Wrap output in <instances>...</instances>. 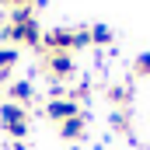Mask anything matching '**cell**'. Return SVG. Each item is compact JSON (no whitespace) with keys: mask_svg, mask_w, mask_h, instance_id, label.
Here are the masks:
<instances>
[{"mask_svg":"<svg viewBox=\"0 0 150 150\" xmlns=\"http://www.w3.org/2000/svg\"><path fill=\"white\" fill-rule=\"evenodd\" d=\"M4 4H14V7H32L35 0H4Z\"/></svg>","mask_w":150,"mask_h":150,"instance_id":"10","label":"cell"},{"mask_svg":"<svg viewBox=\"0 0 150 150\" xmlns=\"http://www.w3.org/2000/svg\"><path fill=\"white\" fill-rule=\"evenodd\" d=\"M80 133H84V119H80V115H77V119H67V122H59V136H63V140H77Z\"/></svg>","mask_w":150,"mask_h":150,"instance_id":"5","label":"cell"},{"mask_svg":"<svg viewBox=\"0 0 150 150\" xmlns=\"http://www.w3.org/2000/svg\"><path fill=\"white\" fill-rule=\"evenodd\" d=\"M14 63H18V49L14 45H0V74H11Z\"/></svg>","mask_w":150,"mask_h":150,"instance_id":"6","label":"cell"},{"mask_svg":"<svg viewBox=\"0 0 150 150\" xmlns=\"http://www.w3.org/2000/svg\"><path fill=\"white\" fill-rule=\"evenodd\" d=\"M108 94H112L115 101H126V94H129V91H122V87H112V91H108Z\"/></svg>","mask_w":150,"mask_h":150,"instance_id":"9","label":"cell"},{"mask_svg":"<svg viewBox=\"0 0 150 150\" xmlns=\"http://www.w3.org/2000/svg\"><path fill=\"white\" fill-rule=\"evenodd\" d=\"M45 115H49L52 122H67V119H77V115H80V105H77L74 98H52V101L45 105Z\"/></svg>","mask_w":150,"mask_h":150,"instance_id":"2","label":"cell"},{"mask_svg":"<svg viewBox=\"0 0 150 150\" xmlns=\"http://www.w3.org/2000/svg\"><path fill=\"white\" fill-rule=\"evenodd\" d=\"M32 94H35V91H32L28 80H14V84H11V101H14V105H28Z\"/></svg>","mask_w":150,"mask_h":150,"instance_id":"4","label":"cell"},{"mask_svg":"<svg viewBox=\"0 0 150 150\" xmlns=\"http://www.w3.org/2000/svg\"><path fill=\"white\" fill-rule=\"evenodd\" d=\"M45 70L56 77V80H67V77L74 74V56L70 52H49L45 56Z\"/></svg>","mask_w":150,"mask_h":150,"instance_id":"3","label":"cell"},{"mask_svg":"<svg viewBox=\"0 0 150 150\" xmlns=\"http://www.w3.org/2000/svg\"><path fill=\"white\" fill-rule=\"evenodd\" d=\"M136 74H150V56H140L136 59Z\"/></svg>","mask_w":150,"mask_h":150,"instance_id":"8","label":"cell"},{"mask_svg":"<svg viewBox=\"0 0 150 150\" xmlns=\"http://www.w3.org/2000/svg\"><path fill=\"white\" fill-rule=\"evenodd\" d=\"M91 42H98V45H105V42H112V32H108L105 25H94V28H91Z\"/></svg>","mask_w":150,"mask_h":150,"instance_id":"7","label":"cell"},{"mask_svg":"<svg viewBox=\"0 0 150 150\" xmlns=\"http://www.w3.org/2000/svg\"><path fill=\"white\" fill-rule=\"evenodd\" d=\"M0 126H4L14 140H21V136L28 133V115H25V105L4 101V105H0Z\"/></svg>","mask_w":150,"mask_h":150,"instance_id":"1","label":"cell"}]
</instances>
